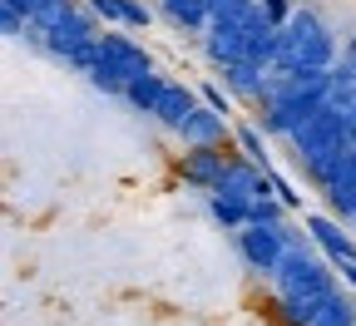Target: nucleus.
I'll use <instances>...</instances> for the list:
<instances>
[{
    "mask_svg": "<svg viewBox=\"0 0 356 326\" xmlns=\"http://www.w3.org/2000/svg\"><path fill=\"white\" fill-rule=\"evenodd\" d=\"M273 282H277V316H282V326H312L327 311V302L341 292L332 267L322 257H312L302 243L287 247L282 267L273 272Z\"/></svg>",
    "mask_w": 356,
    "mask_h": 326,
    "instance_id": "1",
    "label": "nucleus"
},
{
    "mask_svg": "<svg viewBox=\"0 0 356 326\" xmlns=\"http://www.w3.org/2000/svg\"><path fill=\"white\" fill-rule=\"evenodd\" d=\"M337 65V35L322 25V15H312L307 6L292 10V20L282 25V50L273 70H332Z\"/></svg>",
    "mask_w": 356,
    "mask_h": 326,
    "instance_id": "2",
    "label": "nucleus"
},
{
    "mask_svg": "<svg viewBox=\"0 0 356 326\" xmlns=\"http://www.w3.org/2000/svg\"><path fill=\"white\" fill-rule=\"evenodd\" d=\"M287 144L297 149V158H302V168L307 173H322L332 158H341L346 149H351V124H346V109H337V104H322L317 114H312Z\"/></svg>",
    "mask_w": 356,
    "mask_h": 326,
    "instance_id": "3",
    "label": "nucleus"
},
{
    "mask_svg": "<svg viewBox=\"0 0 356 326\" xmlns=\"http://www.w3.org/2000/svg\"><path fill=\"white\" fill-rule=\"evenodd\" d=\"M144 74H154V60L144 55V44L119 35V30H104L99 35V65L89 70V79H95L104 95H124V84L144 79Z\"/></svg>",
    "mask_w": 356,
    "mask_h": 326,
    "instance_id": "4",
    "label": "nucleus"
},
{
    "mask_svg": "<svg viewBox=\"0 0 356 326\" xmlns=\"http://www.w3.org/2000/svg\"><path fill=\"white\" fill-rule=\"evenodd\" d=\"M292 243H297V238H292L287 227H262V222H248V227L238 232V252H243V262H248L252 272H267V277L282 267V257H287Z\"/></svg>",
    "mask_w": 356,
    "mask_h": 326,
    "instance_id": "5",
    "label": "nucleus"
},
{
    "mask_svg": "<svg viewBox=\"0 0 356 326\" xmlns=\"http://www.w3.org/2000/svg\"><path fill=\"white\" fill-rule=\"evenodd\" d=\"M252 15H257V6H243V10H222V15H213L208 20V55L218 60V65H233V60H243V50H248V25H252Z\"/></svg>",
    "mask_w": 356,
    "mask_h": 326,
    "instance_id": "6",
    "label": "nucleus"
},
{
    "mask_svg": "<svg viewBox=\"0 0 356 326\" xmlns=\"http://www.w3.org/2000/svg\"><path fill=\"white\" fill-rule=\"evenodd\" d=\"M95 40H99V15H95V6H74L55 30H44V50L70 65L84 44H95Z\"/></svg>",
    "mask_w": 356,
    "mask_h": 326,
    "instance_id": "7",
    "label": "nucleus"
},
{
    "mask_svg": "<svg viewBox=\"0 0 356 326\" xmlns=\"http://www.w3.org/2000/svg\"><path fill=\"white\" fill-rule=\"evenodd\" d=\"M213 193H228V198H243V203H257V198H267L273 193V173H267L262 163H252V158H233L228 163V173H222V183Z\"/></svg>",
    "mask_w": 356,
    "mask_h": 326,
    "instance_id": "8",
    "label": "nucleus"
},
{
    "mask_svg": "<svg viewBox=\"0 0 356 326\" xmlns=\"http://www.w3.org/2000/svg\"><path fill=\"white\" fill-rule=\"evenodd\" d=\"M228 163H233V154H222V149H188L178 158V178L198 193H213L222 183V173H228Z\"/></svg>",
    "mask_w": 356,
    "mask_h": 326,
    "instance_id": "9",
    "label": "nucleus"
},
{
    "mask_svg": "<svg viewBox=\"0 0 356 326\" xmlns=\"http://www.w3.org/2000/svg\"><path fill=\"white\" fill-rule=\"evenodd\" d=\"M307 232H312V243L327 252V262H332V267L356 262V238L341 227V218H307Z\"/></svg>",
    "mask_w": 356,
    "mask_h": 326,
    "instance_id": "10",
    "label": "nucleus"
},
{
    "mask_svg": "<svg viewBox=\"0 0 356 326\" xmlns=\"http://www.w3.org/2000/svg\"><path fill=\"white\" fill-rule=\"evenodd\" d=\"M178 138H184L188 149H222V144H228V114L198 104V109L188 114V124L178 129Z\"/></svg>",
    "mask_w": 356,
    "mask_h": 326,
    "instance_id": "11",
    "label": "nucleus"
},
{
    "mask_svg": "<svg viewBox=\"0 0 356 326\" xmlns=\"http://www.w3.org/2000/svg\"><path fill=\"white\" fill-rule=\"evenodd\" d=\"M193 109H198V95H193L188 84H173V79H168L163 99H159V109H154V119H159L163 129H173V133H178V129L188 124V114H193Z\"/></svg>",
    "mask_w": 356,
    "mask_h": 326,
    "instance_id": "12",
    "label": "nucleus"
},
{
    "mask_svg": "<svg viewBox=\"0 0 356 326\" xmlns=\"http://www.w3.org/2000/svg\"><path fill=\"white\" fill-rule=\"evenodd\" d=\"M222 84H228L233 95H243V99H257V104H262V95H267V70H262V65H252V60H233V65H222Z\"/></svg>",
    "mask_w": 356,
    "mask_h": 326,
    "instance_id": "13",
    "label": "nucleus"
},
{
    "mask_svg": "<svg viewBox=\"0 0 356 326\" xmlns=\"http://www.w3.org/2000/svg\"><path fill=\"white\" fill-rule=\"evenodd\" d=\"M159 10L173 25H184V30H208V20H213L208 0H159Z\"/></svg>",
    "mask_w": 356,
    "mask_h": 326,
    "instance_id": "14",
    "label": "nucleus"
},
{
    "mask_svg": "<svg viewBox=\"0 0 356 326\" xmlns=\"http://www.w3.org/2000/svg\"><path fill=\"white\" fill-rule=\"evenodd\" d=\"M163 89H168L163 74H144V79H129V84H124V99L139 109V114H154L159 99H163Z\"/></svg>",
    "mask_w": 356,
    "mask_h": 326,
    "instance_id": "15",
    "label": "nucleus"
},
{
    "mask_svg": "<svg viewBox=\"0 0 356 326\" xmlns=\"http://www.w3.org/2000/svg\"><path fill=\"white\" fill-rule=\"evenodd\" d=\"M208 213L228 227V232H243L248 222H252V203H243V198H228V193H208Z\"/></svg>",
    "mask_w": 356,
    "mask_h": 326,
    "instance_id": "16",
    "label": "nucleus"
},
{
    "mask_svg": "<svg viewBox=\"0 0 356 326\" xmlns=\"http://www.w3.org/2000/svg\"><path fill=\"white\" fill-rule=\"evenodd\" d=\"M287 203L277 198V193H267V198H257L252 203V222H262V227H287Z\"/></svg>",
    "mask_w": 356,
    "mask_h": 326,
    "instance_id": "17",
    "label": "nucleus"
},
{
    "mask_svg": "<svg viewBox=\"0 0 356 326\" xmlns=\"http://www.w3.org/2000/svg\"><path fill=\"white\" fill-rule=\"evenodd\" d=\"M312 326H356V302L337 292V297L327 302V311H322L317 321H312Z\"/></svg>",
    "mask_w": 356,
    "mask_h": 326,
    "instance_id": "18",
    "label": "nucleus"
},
{
    "mask_svg": "<svg viewBox=\"0 0 356 326\" xmlns=\"http://www.w3.org/2000/svg\"><path fill=\"white\" fill-rule=\"evenodd\" d=\"M74 6H79V0H40L30 20H35L40 30H55V25H60V20H65V15H70Z\"/></svg>",
    "mask_w": 356,
    "mask_h": 326,
    "instance_id": "19",
    "label": "nucleus"
},
{
    "mask_svg": "<svg viewBox=\"0 0 356 326\" xmlns=\"http://www.w3.org/2000/svg\"><path fill=\"white\" fill-rule=\"evenodd\" d=\"M233 138H238V149H243V158H252V163H262L267 173H273V163H267V149H262V138H257V129H238Z\"/></svg>",
    "mask_w": 356,
    "mask_h": 326,
    "instance_id": "20",
    "label": "nucleus"
},
{
    "mask_svg": "<svg viewBox=\"0 0 356 326\" xmlns=\"http://www.w3.org/2000/svg\"><path fill=\"white\" fill-rule=\"evenodd\" d=\"M292 10H297V0H262V15L273 20L277 30H282V25L292 20Z\"/></svg>",
    "mask_w": 356,
    "mask_h": 326,
    "instance_id": "21",
    "label": "nucleus"
},
{
    "mask_svg": "<svg viewBox=\"0 0 356 326\" xmlns=\"http://www.w3.org/2000/svg\"><path fill=\"white\" fill-rule=\"evenodd\" d=\"M0 25H6V35H10V40H25L30 15H20V10H10V6H0Z\"/></svg>",
    "mask_w": 356,
    "mask_h": 326,
    "instance_id": "22",
    "label": "nucleus"
},
{
    "mask_svg": "<svg viewBox=\"0 0 356 326\" xmlns=\"http://www.w3.org/2000/svg\"><path fill=\"white\" fill-rule=\"evenodd\" d=\"M89 6H95V15L104 25H124V0H89Z\"/></svg>",
    "mask_w": 356,
    "mask_h": 326,
    "instance_id": "23",
    "label": "nucleus"
},
{
    "mask_svg": "<svg viewBox=\"0 0 356 326\" xmlns=\"http://www.w3.org/2000/svg\"><path fill=\"white\" fill-rule=\"evenodd\" d=\"M198 95H203V104H208V109H218V114H233V99H228V95H222V89H218V84H203V89H198Z\"/></svg>",
    "mask_w": 356,
    "mask_h": 326,
    "instance_id": "24",
    "label": "nucleus"
},
{
    "mask_svg": "<svg viewBox=\"0 0 356 326\" xmlns=\"http://www.w3.org/2000/svg\"><path fill=\"white\" fill-rule=\"evenodd\" d=\"M124 25H129V30H144V25H149V6H139V0H124Z\"/></svg>",
    "mask_w": 356,
    "mask_h": 326,
    "instance_id": "25",
    "label": "nucleus"
},
{
    "mask_svg": "<svg viewBox=\"0 0 356 326\" xmlns=\"http://www.w3.org/2000/svg\"><path fill=\"white\" fill-rule=\"evenodd\" d=\"M273 193L287 203V208H302V198H297V188H292V183L282 178V173H273Z\"/></svg>",
    "mask_w": 356,
    "mask_h": 326,
    "instance_id": "26",
    "label": "nucleus"
},
{
    "mask_svg": "<svg viewBox=\"0 0 356 326\" xmlns=\"http://www.w3.org/2000/svg\"><path fill=\"white\" fill-rule=\"evenodd\" d=\"M243 6H257V0H208L213 15H222V10H243Z\"/></svg>",
    "mask_w": 356,
    "mask_h": 326,
    "instance_id": "27",
    "label": "nucleus"
},
{
    "mask_svg": "<svg viewBox=\"0 0 356 326\" xmlns=\"http://www.w3.org/2000/svg\"><path fill=\"white\" fill-rule=\"evenodd\" d=\"M0 6H10V10H20V15H35L40 0H0Z\"/></svg>",
    "mask_w": 356,
    "mask_h": 326,
    "instance_id": "28",
    "label": "nucleus"
},
{
    "mask_svg": "<svg viewBox=\"0 0 356 326\" xmlns=\"http://www.w3.org/2000/svg\"><path fill=\"white\" fill-rule=\"evenodd\" d=\"M341 65H346V70H351V74H356V35H351V40H346V50H341Z\"/></svg>",
    "mask_w": 356,
    "mask_h": 326,
    "instance_id": "29",
    "label": "nucleus"
},
{
    "mask_svg": "<svg viewBox=\"0 0 356 326\" xmlns=\"http://www.w3.org/2000/svg\"><path fill=\"white\" fill-rule=\"evenodd\" d=\"M341 277H346V282L356 287V262H346V267H341Z\"/></svg>",
    "mask_w": 356,
    "mask_h": 326,
    "instance_id": "30",
    "label": "nucleus"
},
{
    "mask_svg": "<svg viewBox=\"0 0 356 326\" xmlns=\"http://www.w3.org/2000/svg\"><path fill=\"white\" fill-rule=\"evenodd\" d=\"M346 124H351V144H356V104L346 109Z\"/></svg>",
    "mask_w": 356,
    "mask_h": 326,
    "instance_id": "31",
    "label": "nucleus"
},
{
    "mask_svg": "<svg viewBox=\"0 0 356 326\" xmlns=\"http://www.w3.org/2000/svg\"><path fill=\"white\" fill-rule=\"evenodd\" d=\"M351 222H356V218H351Z\"/></svg>",
    "mask_w": 356,
    "mask_h": 326,
    "instance_id": "32",
    "label": "nucleus"
}]
</instances>
